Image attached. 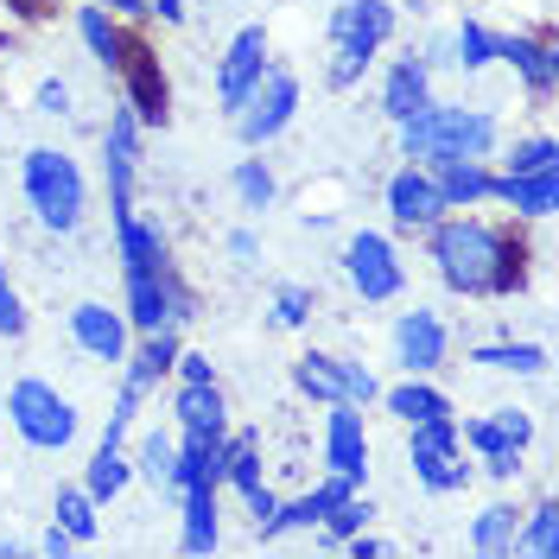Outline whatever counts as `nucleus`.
I'll use <instances>...</instances> for the list:
<instances>
[{
  "mask_svg": "<svg viewBox=\"0 0 559 559\" xmlns=\"http://www.w3.org/2000/svg\"><path fill=\"white\" fill-rule=\"evenodd\" d=\"M432 267L464 299H509L522 293V242L484 216H439L432 229Z\"/></svg>",
  "mask_w": 559,
  "mask_h": 559,
  "instance_id": "f257e3e1",
  "label": "nucleus"
},
{
  "mask_svg": "<svg viewBox=\"0 0 559 559\" xmlns=\"http://www.w3.org/2000/svg\"><path fill=\"white\" fill-rule=\"evenodd\" d=\"M407 159H489L496 153V115L464 103H426L419 115L394 121Z\"/></svg>",
  "mask_w": 559,
  "mask_h": 559,
  "instance_id": "f03ea898",
  "label": "nucleus"
},
{
  "mask_svg": "<svg viewBox=\"0 0 559 559\" xmlns=\"http://www.w3.org/2000/svg\"><path fill=\"white\" fill-rule=\"evenodd\" d=\"M394 33V7L388 0H344L331 13V58H324V83L331 90H349L362 83V70L376 64V51Z\"/></svg>",
  "mask_w": 559,
  "mask_h": 559,
  "instance_id": "7ed1b4c3",
  "label": "nucleus"
},
{
  "mask_svg": "<svg viewBox=\"0 0 559 559\" xmlns=\"http://www.w3.org/2000/svg\"><path fill=\"white\" fill-rule=\"evenodd\" d=\"M20 185H26V204L33 216L51 229V236H70L76 223H83V173H76V159L58 153V146H33L26 159H20Z\"/></svg>",
  "mask_w": 559,
  "mask_h": 559,
  "instance_id": "20e7f679",
  "label": "nucleus"
},
{
  "mask_svg": "<svg viewBox=\"0 0 559 559\" xmlns=\"http://www.w3.org/2000/svg\"><path fill=\"white\" fill-rule=\"evenodd\" d=\"M293 115H299V76H293L286 64H274V58H267V70L242 90V103L229 108V121H236V140H242V146H267V140H280L286 128H293Z\"/></svg>",
  "mask_w": 559,
  "mask_h": 559,
  "instance_id": "39448f33",
  "label": "nucleus"
},
{
  "mask_svg": "<svg viewBox=\"0 0 559 559\" xmlns=\"http://www.w3.org/2000/svg\"><path fill=\"white\" fill-rule=\"evenodd\" d=\"M7 419H13V432L26 445H38V452H64L70 439H76V426H83L76 407H70V394H58V388L38 382V376L7 388Z\"/></svg>",
  "mask_w": 559,
  "mask_h": 559,
  "instance_id": "423d86ee",
  "label": "nucleus"
},
{
  "mask_svg": "<svg viewBox=\"0 0 559 559\" xmlns=\"http://www.w3.org/2000/svg\"><path fill=\"white\" fill-rule=\"evenodd\" d=\"M457 439L484 457V471L496 484H509V477H522V452L534 445V419H527V407H489V414L464 419Z\"/></svg>",
  "mask_w": 559,
  "mask_h": 559,
  "instance_id": "0eeeda50",
  "label": "nucleus"
},
{
  "mask_svg": "<svg viewBox=\"0 0 559 559\" xmlns=\"http://www.w3.org/2000/svg\"><path fill=\"white\" fill-rule=\"evenodd\" d=\"M407 464H414V477L432 489V496H452V489L471 484V464H464L457 419H452V414L414 419V426H407Z\"/></svg>",
  "mask_w": 559,
  "mask_h": 559,
  "instance_id": "6e6552de",
  "label": "nucleus"
},
{
  "mask_svg": "<svg viewBox=\"0 0 559 559\" xmlns=\"http://www.w3.org/2000/svg\"><path fill=\"white\" fill-rule=\"evenodd\" d=\"M293 388L299 394H312V401H349V407H369L382 388L369 376V362H349V356H324V349H306L299 362H293Z\"/></svg>",
  "mask_w": 559,
  "mask_h": 559,
  "instance_id": "1a4fd4ad",
  "label": "nucleus"
},
{
  "mask_svg": "<svg viewBox=\"0 0 559 559\" xmlns=\"http://www.w3.org/2000/svg\"><path fill=\"white\" fill-rule=\"evenodd\" d=\"M198 318V299L178 286L173 267H146V274H128V324L134 331H166V324H185Z\"/></svg>",
  "mask_w": 559,
  "mask_h": 559,
  "instance_id": "9d476101",
  "label": "nucleus"
},
{
  "mask_svg": "<svg viewBox=\"0 0 559 559\" xmlns=\"http://www.w3.org/2000/svg\"><path fill=\"white\" fill-rule=\"evenodd\" d=\"M344 274L369 306H382V299H394V293L407 286V267H401V254H394V242H388L382 229H356V236H349Z\"/></svg>",
  "mask_w": 559,
  "mask_h": 559,
  "instance_id": "9b49d317",
  "label": "nucleus"
},
{
  "mask_svg": "<svg viewBox=\"0 0 559 559\" xmlns=\"http://www.w3.org/2000/svg\"><path fill=\"white\" fill-rule=\"evenodd\" d=\"M103 178H108V204L115 216L134 210V178H140V115L128 103H115L103 128Z\"/></svg>",
  "mask_w": 559,
  "mask_h": 559,
  "instance_id": "f8f14e48",
  "label": "nucleus"
},
{
  "mask_svg": "<svg viewBox=\"0 0 559 559\" xmlns=\"http://www.w3.org/2000/svg\"><path fill=\"white\" fill-rule=\"evenodd\" d=\"M115 76H121V103L140 115V128H159V121H166V76H159V58H153L140 38H128Z\"/></svg>",
  "mask_w": 559,
  "mask_h": 559,
  "instance_id": "ddd939ff",
  "label": "nucleus"
},
{
  "mask_svg": "<svg viewBox=\"0 0 559 559\" xmlns=\"http://www.w3.org/2000/svg\"><path fill=\"white\" fill-rule=\"evenodd\" d=\"M445 344H452V331H445V318L414 306V312L394 318V362L407 369V376H432L439 362H445Z\"/></svg>",
  "mask_w": 559,
  "mask_h": 559,
  "instance_id": "4468645a",
  "label": "nucleus"
},
{
  "mask_svg": "<svg viewBox=\"0 0 559 559\" xmlns=\"http://www.w3.org/2000/svg\"><path fill=\"white\" fill-rule=\"evenodd\" d=\"M324 471H337L349 484L369 477V432L349 401H331V414H324Z\"/></svg>",
  "mask_w": 559,
  "mask_h": 559,
  "instance_id": "2eb2a0df",
  "label": "nucleus"
},
{
  "mask_svg": "<svg viewBox=\"0 0 559 559\" xmlns=\"http://www.w3.org/2000/svg\"><path fill=\"white\" fill-rule=\"evenodd\" d=\"M388 216H394V229H432L445 216V198H439V185L426 178L419 159L388 178Z\"/></svg>",
  "mask_w": 559,
  "mask_h": 559,
  "instance_id": "dca6fc26",
  "label": "nucleus"
},
{
  "mask_svg": "<svg viewBox=\"0 0 559 559\" xmlns=\"http://www.w3.org/2000/svg\"><path fill=\"white\" fill-rule=\"evenodd\" d=\"M70 344L96 362H121L128 356V312H108L103 299L70 306Z\"/></svg>",
  "mask_w": 559,
  "mask_h": 559,
  "instance_id": "f3484780",
  "label": "nucleus"
},
{
  "mask_svg": "<svg viewBox=\"0 0 559 559\" xmlns=\"http://www.w3.org/2000/svg\"><path fill=\"white\" fill-rule=\"evenodd\" d=\"M267 70V26H242V33L223 45V64H216V103L236 108L242 90Z\"/></svg>",
  "mask_w": 559,
  "mask_h": 559,
  "instance_id": "a211bd4d",
  "label": "nucleus"
},
{
  "mask_svg": "<svg viewBox=\"0 0 559 559\" xmlns=\"http://www.w3.org/2000/svg\"><path fill=\"white\" fill-rule=\"evenodd\" d=\"M178 439H229V401L216 382H178L173 394Z\"/></svg>",
  "mask_w": 559,
  "mask_h": 559,
  "instance_id": "6ab92c4d",
  "label": "nucleus"
},
{
  "mask_svg": "<svg viewBox=\"0 0 559 559\" xmlns=\"http://www.w3.org/2000/svg\"><path fill=\"white\" fill-rule=\"evenodd\" d=\"M419 166L439 185L445 210H471V204H489L496 198V173H489L484 159H419Z\"/></svg>",
  "mask_w": 559,
  "mask_h": 559,
  "instance_id": "aec40b11",
  "label": "nucleus"
},
{
  "mask_svg": "<svg viewBox=\"0 0 559 559\" xmlns=\"http://www.w3.org/2000/svg\"><path fill=\"white\" fill-rule=\"evenodd\" d=\"M496 58L515 70V76H522V83L534 90V96H540V103L554 96V83H559V58H554V45H547V38L496 33Z\"/></svg>",
  "mask_w": 559,
  "mask_h": 559,
  "instance_id": "412c9836",
  "label": "nucleus"
},
{
  "mask_svg": "<svg viewBox=\"0 0 559 559\" xmlns=\"http://www.w3.org/2000/svg\"><path fill=\"white\" fill-rule=\"evenodd\" d=\"M426 103H432V64H426L419 51L394 58L388 76H382V115L388 121H407V115H419Z\"/></svg>",
  "mask_w": 559,
  "mask_h": 559,
  "instance_id": "4be33fe9",
  "label": "nucleus"
},
{
  "mask_svg": "<svg viewBox=\"0 0 559 559\" xmlns=\"http://www.w3.org/2000/svg\"><path fill=\"white\" fill-rule=\"evenodd\" d=\"M496 198L515 210L522 223H547L559 210V173L554 166H540V173H502L496 178Z\"/></svg>",
  "mask_w": 559,
  "mask_h": 559,
  "instance_id": "5701e85b",
  "label": "nucleus"
},
{
  "mask_svg": "<svg viewBox=\"0 0 559 559\" xmlns=\"http://www.w3.org/2000/svg\"><path fill=\"white\" fill-rule=\"evenodd\" d=\"M173 356H178V331L166 324V331H140V344H128V388H140V394H153V388L173 376Z\"/></svg>",
  "mask_w": 559,
  "mask_h": 559,
  "instance_id": "b1692460",
  "label": "nucleus"
},
{
  "mask_svg": "<svg viewBox=\"0 0 559 559\" xmlns=\"http://www.w3.org/2000/svg\"><path fill=\"white\" fill-rule=\"evenodd\" d=\"M115 248H121V267H128V274L166 267V229L146 223L140 210H121V216H115Z\"/></svg>",
  "mask_w": 559,
  "mask_h": 559,
  "instance_id": "393cba45",
  "label": "nucleus"
},
{
  "mask_svg": "<svg viewBox=\"0 0 559 559\" xmlns=\"http://www.w3.org/2000/svg\"><path fill=\"white\" fill-rule=\"evenodd\" d=\"M178 489H223V439H178L173 496Z\"/></svg>",
  "mask_w": 559,
  "mask_h": 559,
  "instance_id": "a878e982",
  "label": "nucleus"
},
{
  "mask_svg": "<svg viewBox=\"0 0 559 559\" xmlns=\"http://www.w3.org/2000/svg\"><path fill=\"white\" fill-rule=\"evenodd\" d=\"M178 502H185L178 547H185V554H216V540H223V522H216V489H178Z\"/></svg>",
  "mask_w": 559,
  "mask_h": 559,
  "instance_id": "bb28decb",
  "label": "nucleus"
},
{
  "mask_svg": "<svg viewBox=\"0 0 559 559\" xmlns=\"http://www.w3.org/2000/svg\"><path fill=\"white\" fill-rule=\"evenodd\" d=\"M515 534H522V509L515 502H489L484 515L471 522V554H484V559L515 554Z\"/></svg>",
  "mask_w": 559,
  "mask_h": 559,
  "instance_id": "cd10ccee",
  "label": "nucleus"
},
{
  "mask_svg": "<svg viewBox=\"0 0 559 559\" xmlns=\"http://www.w3.org/2000/svg\"><path fill=\"white\" fill-rule=\"evenodd\" d=\"M76 38L90 45V58H96L103 70H115L121 64V51H128V33L115 26L108 7H76Z\"/></svg>",
  "mask_w": 559,
  "mask_h": 559,
  "instance_id": "c85d7f7f",
  "label": "nucleus"
},
{
  "mask_svg": "<svg viewBox=\"0 0 559 559\" xmlns=\"http://www.w3.org/2000/svg\"><path fill=\"white\" fill-rule=\"evenodd\" d=\"M128 484H134V457L121 452V445H96V457L83 464V489H90L96 502H115Z\"/></svg>",
  "mask_w": 559,
  "mask_h": 559,
  "instance_id": "c756f323",
  "label": "nucleus"
},
{
  "mask_svg": "<svg viewBox=\"0 0 559 559\" xmlns=\"http://www.w3.org/2000/svg\"><path fill=\"white\" fill-rule=\"evenodd\" d=\"M388 414L401 419V426H414V419H439V414H452V401H445L439 388L426 382V376H407L401 388H388Z\"/></svg>",
  "mask_w": 559,
  "mask_h": 559,
  "instance_id": "7c9ffc66",
  "label": "nucleus"
},
{
  "mask_svg": "<svg viewBox=\"0 0 559 559\" xmlns=\"http://www.w3.org/2000/svg\"><path fill=\"white\" fill-rule=\"evenodd\" d=\"M515 554H534V559H559V502L540 496L534 509L522 515V534H515Z\"/></svg>",
  "mask_w": 559,
  "mask_h": 559,
  "instance_id": "2f4dec72",
  "label": "nucleus"
},
{
  "mask_svg": "<svg viewBox=\"0 0 559 559\" xmlns=\"http://www.w3.org/2000/svg\"><path fill=\"white\" fill-rule=\"evenodd\" d=\"M223 484L236 489V496L261 484V432H236V439H223Z\"/></svg>",
  "mask_w": 559,
  "mask_h": 559,
  "instance_id": "473e14b6",
  "label": "nucleus"
},
{
  "mask_svg": "<svg viewBox=\"0 0 559 559\" xmlns=\"http://www.w3.org/2000/svg\"><path fill=\"white\" fill-rule=\"evenodd\" d=\"M134 471L146 477V484H159V489H173V471H178V432H146L140 439V452H134Z\"/></svg>",
  "mask_w": 559,
  "mask_h": 559,
  "instance_id": "72a5a7b5",
  "label": "nucleus"
},
{
  "mask_svg": "<svg viewBox=\"0 0 559 559\" xmlns=\"http://www.w3.org/2000/svg\"><path fill=\"white\" fill-rule=\"evenodd\" d=\"M471 362L477 369H509V376H540L547 369V349L540 344H477Z\"/></svg>",
  "mask_w": 559,
  "mask_h": 559,
  "instance_id": "f704fd0d",
  "label": "nucleus"
},
{
  "mask_svg": "<svg viewBox=\"0 0 559 559\" xmlns=\"http://www.w3.org/2000/svg\"><path fill=\"white\" fill-rule=\"evenodd\" d=\"M96 509H103V502L76 484V489H58V509H51V515H58V527L83 547V540H96V527H103V522H96Z\"/></svg>",
  "mask_w": 559,
  "mask_h": 559,
  "instance_id": "c9c22d12",
  "label": "nucleus"
},
{
  "mask_svg": "<svg viewBox=\"0 0 559 559\" xmlns=\"http://www.w3.org/2000/svg\"><path fill=\"white\" fill-rule=\"evenodd\" d=\"M452 38V70H484L496 64V33H489L484 20H457V33Z\"/></svg>",
  "mask_w": 559,
  "mask_h": 559,
  "instance_id": "e433bc0d",
  "label": "nucleus"
},
{
  "mask_svg": "<svg viewBox=\"0 0 559 559\" xmlns=\"http://www.w3.org/2000/svg\"><path fill=\"white\" fill-rule=\"evenodd\" d=\"M376 522V502H369V496H356V489H349L344 502H331V509H324V540H331V547H344L349 534H356V527H369Z\"/></svg>",
  "mask_w": 559,
  "mask_h": 559,
  "instance_id": "4c0bfd02",
  "label": "nucleus"
},
{
  "mask_svg": "<svg viewBox=\"0 0 559 559\" xmlns=\"http://www.w3.org/2000/svg\"><path fill=\"white\" fill-rule=\"evenodd\" d=\"M229 191H236L242 210H267L274 204V173H267V159H242V166L229 173Z\"/></svg>",
  "mask_w": 559,
  "mask_h": 559,
  "instance_id": "58836bf2",
  "label": "nucleus"
},
{
  "mask_svg": "<svg viewBox=\"0 0 559 559\" xmlns=\"http://www.w3.org/2000/svg\"><path fill=\"white\" fill-rule=\"evenodd\" d=\"M312 312H318V293H312V286H280V293H274V324H280V331L312 324Z\"/></svg>",
  "mask_w": 559,
  "mask_h": 559,
  "instance_id": "ea45409f",
  "label": "nucleus"
},
{
  "mask_svg": "<svg viewBox=\"0 0 559 559\" xmlns=\"http://www.w3.org/2000/svg\"><path fill=\"white\" fill-rule=\"evenodd\" d=\"M554 134H534V140H515L509 146V159H502V173H540V166H554Z\"/></svg>",
  "mask_w": 559,
  "mask_h": 559,
  "instance_id": "a19ab883",
  "label": "nucleus"
},
{
  "mask_svg": "<svg viewBox=\"0 0 559 559\" xmlns=\"http://www.w3.org/2000/svg\"><path fill=\"white\" fill-rule=\"evenodd\" d=\"M337 198H344V185H337V178H324V185H306V191H299V210H306V223H331V216H337Z\"/></svg>",
  "mask_w": 559,
  "mask_h": 559,
  "instance_id": "79ce46f5",
  "label": "nucleus"
},
{
  "mask_svg": "<svg viewBox=\"0 0 559 559\" xmlns=\"http://www.w3.org/2000/svg\"><path fill=\"white\" fill-rule=\"evenodd\" d=\"M38 115H51V121L70 115V83L64 76H45V83H38Z\"/></svg>",
  "mask_w": 559,
  "mask_h": 559,
  "instance_id": "37998d69",
  "label": "nucleus"
},
{
  "mask_svg": "<svg viewBox=\"0 0 559 559\" xmlns=\"http://www.w3.org/2000/svg\"><path fill=\"white\" fill-rule=\"evenodd\" d=\"M0 337H26V306L7 280H0Z\"/></svg>",
  "mask_w": 559,
  "mask_h": 559,
  "instance_id": "c03bdc74",
  "label": "nucleus"
},
{
  "mask_svg": "<svg viewBox=\"0 0 559 559\" xmlns=\"http://www.w3.org/2000/svg\"><path fill=\"white\" fill-rule=\"evenodd\" d=\"M173 376H178V382H216V369H210L204 349H178V356H173Z\"/></svg>",
  "mask_w": 559,
  "mask_h": 559,
  "instance_id": "a18cd8bd",
  "label": "nucleus"
},
{
  "mask_svg": "<svg viewBox=\"0 0 559 559\" xmlns=\"http://www.w3.org/2000/svg\"><path fill=\"white\" fill-rule=\"evenodd\" d=\"M344 547H349V554H356V559H382V554H394V547H388V540H376V534H362V527H356V534H349Z\"/></svg>",
  "mask_w": 559,
  "mask_h": 559,
  "instance_id": "49530a36",
  "label": "nucleus"
},
{
  "mask_svg": "<svg viewBox=\"0 0 559 559\" xmlns=\"http://www.w3.org/2000/svg\"><path fill=\"white\" fill-rule=\"evenodd\" d=\"M229 254H236V261H254V254H261V242H254V229H236V236H229Z\"/></svg>",
  "mask_w": 559,
  "mask_h": 559,
  "instance_id": "de8ad7c7",
  "label": "nucleus"
},
{
  "mask_svg": "<svg viewBox=\"0 0 559 559\" xmlns=\"http://www.w3.org/2000/svg\"><path fill=\"white\" fill-rule=\"evenodd\" d=\"M38 547H45V554H51V559H64V554H70V547H76V540H70L64 527L51 522V527H45V540H38Z\"/></svg>",
  "mask_w": 559,
  "mask_h": 559,
  "instance_id": "09e8293b",
  "label": "nucleus"
},
{
  "mask_svg": "<svg viewBox=\"0 0 559 559\" xmlns=\"http://www.w3.org/2000/svg\"><path fill=\"white\" fill-rule=\"evenodd\" d=\"M146 13H159L166 26H178V20H185V0H146Z\"/></svg>",
  "mask_w": 559,
  "mask_h": 559,
  "instance_id": "8fccbe9b",
  "label": "nucleus"
},
{
  "mask_svg": "<svg viewBox=\"0 0 559 559\" xmlns=\"http://www.w3.org/2000/svg\"><path fill=\"white\" fill-rule=\"evenodd\" d=\"M108 13H128V20H134V13H146V0H103Z\"/></svg>",
  "mask_w": 559,
  "mask_h": 559,
  "instance_id": "3c124183",
  "label": "nucleus"
},
{
  "mask_svg": "<svg viewBox=\"0 0 559 559\" xmlns=\"http://www.w3.org/2000/svg\"><path fill=\"white\" fill-rule=\"evenodd\" d=\"M20 554V540H13V534H0V559H13Z\"/></svg>",
  "mask_w": 559,
  "mask_h": 559,
  "instance_id": "603ef678",
  "label": "nucleus"
},
{
  "mask_svg": "<svg viewBox=\"0 0 559 559\" xmlns=\"http://www.w3.org/2000/svg\"><path fill=\"white\" fill-rule=\"evenodd\" d=\"M0 45H7V33H0Z\"/></svg>",
  "mask_w": 559,
  "mask_h": 559,
  "instance_id": "864d4df0",
  "label": "nucleus"
}]
</instances>
